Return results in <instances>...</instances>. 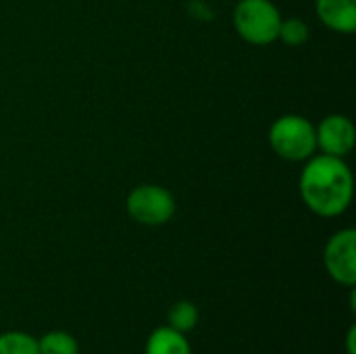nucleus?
<instances>
[{
	"instance_id": "f257e3e1",
	"label": "nucleus",
	"mask_w": 356,
	"mask_h": 354,
	"mask_svg": "<svg viewBox=\"0 0 356 354\" xmlns=\"http://www.w3.org/2000/svg\"><path fill=\"white\" fill-rule=\"evenodd\" d=\"M302 202L319 217L342 215L353 200V173L344 159L332 154L311 156L300 173Z\"/></svg>"
},
{
	"instance_id": "f03ea898",
	"label": "nucleus",
	"mask_w": 356,
	"mask_h": 354,
	"mask_svg": "<svg viewBox=\"0 0 356 354\" xmlns=\"http://www.w3.org/2000/svg\"><path fill=\"white\" fill-rule=\"evenodd\" d=\"M269 144L286 161H309L317 150L315 125L300 115H284L271 125Z\"/></svg>"
},
{
	"instance_id": "7ed1b4c3",
	"label": "nucleus",
	"mask_w": 356,
	"mask_h": 354,
	"mask_svg": "<svg viewBox=\"0 0 356 354\" xmlns=\"http://www.w3.org/2000/svg\"><path fill=\"white\" fill-rule=\"evenodd\" d=\"M234 25L248 44L267 46L277 40L282 15L269 0H240L234 10Z\"/></svg>"
},
{
	"instance_id": "20e7f679",
	"label": "nucleus",
	"mask_w": 356,
	"mask_h": 354,
	"mask_svg": "<svg viewBox=\"0 0 356 354\" xmlns=\"http://www.w3.org/2000/svg\"><path fill=\"white\" fill-rule=\"evenodd\" d=\"M127 213L134 221L142 225H163L175 215V198L169 190L161 186L144 184L129 192Z\"/></svg>"
},
{
	"instance_id": "39448f33",
	"label": "nucleus",
	"mask_w": 356,
	"mask_h": 354,
	"mask_svg": "<svg viewBox=\"0 0 356 354\" xmlns=\"http://www.w3.org/2000/svg\"><path fill=\"white\" fill-rule=\"evenodd\" d=\"M327 273L334 282L355 288L356 284V232L342 230L334 234L323 252Z\"/></svg>"
},
{
	"instance_id": "423d86ee",
	"label": "nucleus",
	"mask_w": 356,
	"mask_h": 354,
	"mask_svg": "<svg viewBox=\"0 0 356 354\" xmlns=\"http://www.w3.org/2000/svg\"><path fill=\"white\" fill-rule=\"evenodd\" d=\"M315 136H317V148H321L323 154L344 159L355 148V125L344 115L325 117L319 123V127H315Z\"/></svg>"
},
{
	"instance_id": "0eeeda50",
	"label": "nucleus",
	"mask_w": 356,
	"mask_h": 354,
	"mask_svg": "<svg viewBox=\"0 0 356 354\" xmlns=\"http://www.w3.org/2000/svg\"><path fill=\"white\" fill-rule=\"evenodd\" d=\"M317 17L334 31L353 33L356 29V0H317Z\"/></svg>"
},
{
	"instance_id": "6e6552de",
	"label": "nucleus",
	"mask_w": 356,
	"mask_h": 354,
	"mask_svg": "<svg viewBox=\"0 0 356 354\" xmlns=\"http://www.w3.org/2000/svg\"><path fill=\"white\" fill-rule=\"evenodd\" d=\"M146 354H192L186 334L173 328H159L150 334L146 342Z\"/></svg>"
},
{
	"instance_id": "1a4fd4ad",
	"label": "nucleus",
	"mask_w": 356,
	"mask_h": 354,
	"mask_svg": "<svg viewBox=\"0 0 356 354\" xmlns=\"http://www.w3.org/2000/svg\"><path fill=\"white\" fill-rule=\"evenodd\" d=\"M169 328H173L175 332H181V334H188L196 328L198 323V309L194 303L190 300H179L175 303L171 309H169Z\"/></svg>"
},
{
	"instance_id": "9d476101",
	"label": "nucleus",
	"mask_w": 356,
	"mask_h": 354,
	"mask_svg": "<svg viewBox=\"0 0 356 354\" xmlns=\"http://www.w3.org/2000/svg\"><path fill=\"white\" fill-rule=\"evenodd\" d=\"M40 354H79L77 340L67 332H50L38 342Z\"/></svg>"
},
{
	"instance_id": "9b49d317",
	"label": "nucleus",
	"mask_w": 356,
	"mask_h": 354,
	"mask_svg": "<svg viewBox=\"0 0 356 354\" xmlns=\"http://www.w3.org/2000/svg\"><path fill=\"white\" fill-rule=\"evenodd\" d=\"M0 354H40L38 340L23 332H8L0 336Z\"/></svg>"
},
{
	"instance_id": "f8f14e48",
	"label": "nucleus",
	"mask_w": 356,
	"mask_h": 354,
	"mask_svg": "<svg viewBox=\"0 0 356 354\" xmlns=\"http://www.w3.org/2000/svg\"><path fill=\"white\" fill-rule=\"evenodd\" d=\"M277 40H282L288 46H300V44H305L309 40V25L302 19H296V17L288 19V21L282 19Z\"/></svg>"
},
{
	"instance_id": "ddd939ff",
	"label": "nucleus",
	"mask_w": 356,
	"mask_h": 354,
	"mask_svg": "<svg viewBox=\"0 0 356 354\" xmlns=\"http://www.w3.org/2000/svg\"><path fill=\"white\" fill-rule=\"evenodd\" d=\"M356 325H353L350 328V332H348V338H346V351H348V354H356Z\"/></svg>"
}]
</instances>
